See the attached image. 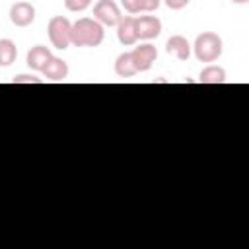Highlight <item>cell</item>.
Masks as SVG:
<instances>
[{
  "instance_id": "9c48e42d",
  "label": "cell",
  "mask_w": 249,
  "mask_h": 249,
  "mask_svg": "<svg viewBox=\"0 0 249 249\" xmlns=\"http://www.w3.org/2000/svg\"><path fill=\"white\" fill-rule=\"evenodd\" d=\"M41 72H43V76H45L47 80H51V82H62V80L68 78L70 68H68V62H66V60H62V58H58V56L53 54Z\"/></svg>"
},
{
  "instance_id": "277c9868",
  "label": "cell",
  "mask_w": 249,
  "mask_h": 249,
  "mask_svg": "<svg viewBox=\"0 0 249 249\" xmlns=\"http://www.w3.org/2000/svg\"><path fill=\"white\" fill-rule=\"evenodd\" d=\"M121 8L113 0H97L93 6V19H97L103 27H117L121 21Z\"/></svg>"
},
{
  "instance_id": "7a4b0ae2",
  "label": "cell",
  "mask_w": 249,
  "mask_h": 249,
  "mask_svg": "<svg viewBox=\"0 0 249 249\" xmlns=\"http://www.w3.org/2000/svg\"><path fill=\"white\" fill-rule=\"evenodd\" d=\"M191 49L198 62H216L224 53V41L214 31H202Z\"/></svg>"
},
{
  "instance_id": "ac0fdd59",
  "label": "cell",
  "mask_w": 249,
  "mask_h": 249,
  "mask_svg": "<svg viewBox=\"0 0 249 249\" xmlns=\"http://www.w3.org/2000/svg\"><path fill=\"white\" fill-rule=\"evenodd\" d=\"M161 0H140V12H156Z\"/></svg>"
},
{
  "instance_id": "8992f818",
  "label": "cell",
  "mask_w": 249,
  "mask_h": 249,
  "mask_svg": "<svg viewBox=\"0 0 249 249\" xmlns=\"http://www.w3.org/2000/svg\"><path fill=\"white\" fill-rule=\"evenodd\" d=\"M10 21L16 27H27L35 21V6L29 2H16L10 8Z\"/></svg>"
},
{
  "instance_id": "4fadbf2b",
  "label": "cell",
  "mask_w": 249,
  "mask_h": 249,
  "mask_svg": "<svg viewBox=\"0 0 249 249\" xmlns=\"http://www.w3.org/2000/svg\"><path fill=\"white\" fill-rule=\"evenodd\" d=\"M115 74L121 76V78H132L134 74H138L130 53H121L117 56V60H115Z\"/></svg>"
},
{
  "instance_id": "2e32d148",
  "label": "cell",
  "mask_w": 249,
  "mask_h": 249,
  "mask_svg": "<svg viewBox=\"0 0 249 249\" xmlns=\"http://www.w3.org/2000/svg\"><path fill=\"white\" fill-rule=\"evenodd\" d=\"M12 82L14 84H43V78H37L35 74H19Z\"/></svg>"
},
{
  "instance_id": "3957f363",
  "label": "cell",
  "mask_w": 249,
  "mask_h": 249,
  "mask_svg": "<svg viewBox=\"0 0 249 249\" xmlns=\"http://www.w3.org/2000/svg\"><path fill=\"white\" fill-rule=\"evenodd\" d=\"M47 33H49V41L54 49L58 51H64L68 49L72 43H70V37H72V21L64 16H53L49 19V25H47Z\"/></svg>"
},
{
  "instance_id": "d6986e66",
  "label": "cell",
  "mask_w": 249,
  "mask_h": 249,
  "mask_svg": "<svg viewBox=\"0 0 249 249\" xmlns=\"http://www.w3.org/2000/svg\"><path fill=\"white\" fill-rule=\"evenodd\" d=\"M169 10H183L191 0H163Z\"/></svg>"
},
{
  "instance_id": "9a60e30c",
  "label": "cell",
  "mask_w": 249,
  "mask_h": 249,
  "mask_svg": "<svg viewBox=\"0 0 249 249\" xmlns=\"http://www.w3.org/2000/svg\"><path fill=\"white\" fill-rule=\"evenodd\" d=\"M93 0H64V6L68 12H84L91 6Z\"/></svg>"
},
{
  "instance_id": "e0dca14e",
  "label": "cell",
  "mask_w": 249,
  "mask_h": 249,
  "mask_svg": "<svg viewBox=\"0 0 249 249\" xmlns=\"http://www.w3.org/2000/svg\"><path fill=\"white\" fill-rule=\"evenodd\" d=\"M121 6L128 14H140V0H121Z\"/></svg>"
},
{
  "instance_id": "ba28073f",
  "label": "cell",
  "mask_w": 249,
  "mask_h": 249,
  "mask_svg": "<svg viewBox=\"0 0 249 249\" xmlns=\"http://www.w3.org/2000/svg\"><path fill=\"white\" fill-rule=\"evenodd\" d=\"M117 39L121 45L130 47L138 41V33H136V18L132 16H123L121 21L117 23Z\"/></svg>"
},
{
  "instance_id": "7c38bea8",
  "label": "cell",
  "mask_w": 249,
  "mask_h": 249,
  "mask_svg": "<svg viewBox=\"0 0 249 249\" xmlns=\"http://www.w3.org/2000/svg\"><path fill=\"white\" fill-rule=\"evenodd\" d=\"M198 82L200 84H224L226 82V70L218 64H208L200 70Z\"/></svg>"
},
{
  "instance_id": "6da1fadb",
  "label": "cell",
  "mask_w": 249,
  "mask_h": 249,
  "mask_svg": "<svg viewBox=\"0 0 249 249\" xmlns=\"http://www.w3.org/2000/svg\"><path fill=\"white\" fill-rule=\"evenodd\" d=\"M105 39V27L93 18H80L72 23L70 43L74 47H99Z\"/></svg>"
},
{
  "instance_id": "5b68a950",
  "label": "cell",
  "mask_w": 249,
  "mask_h": 249,
  "mask_svg": "<svg viewBox=\"0 0 249 249\" xmlns=\"http://www.w3.org/2000/svg\"><path fill=\"white\" fill-rule=\"evenodd\" d=\"M130 56L134 60V66H136V72H148L152 68V64L156 62L158 58V51L154 45L150 43H144V45H138L130 51Z\"/></svg>"
},
{
  "instance_id": "ffe728a7",
  "label": "cell",
  "mask_w": 249,
  "mask_h": 249,
  "mask_svg": "<svg viewBox=\"0 0 249 249\" xmlns=\"http://www.w3.org/2000/svg\"><path fill=\"white\" fill-rule=\"evenodd\" d=\"M230 2H231V4H247L249 0H230Z\"/></svg>"
},
{
  "instance_id": "5bb4252c",
  "label": "cell",
  "mask_w": 249,
  "mask_h": 249,
  "mask_svg": "<svg viewBox=\"0 0 249 249\" xmlns=\"http://www.w3.org/2000/svg\"><path fill=\"white\" fill-rule=\"evenodd\" d=\"M18 58V47L12 39H0V68H8Z\"/></svg>"
},
{
  "instance_id": "30bf717a",
  "label": "cell",
  "mask_w": 249,
  "mask_h": 249,
  "mask_svg": "<svg viewBox=\"0 0 249 249\" xmlns=\"http://www.w3.org/2000/svg\"><path fill=\"white\" fill-rule=\"evenodd\" d=\"M51 56H53V53H51L49 47H45V45H35V47H31V49L27 51L25 62H27V66H29L31 70L41 72V70L45 68V64L49 62Z\"/></svg>"
},
{
  "instance_id": "52a82bcc",
  "label": "cell",
  "mask_w": 249,
  "mask_h": 249,
  "mask_svg": "<svg viewBox=\"0 0 249 249\" xmlns=\"http://www.w3.org/2000/svg\"><path fill=\"white\" fill-rule=\"evenodd\" d=\"M136 33H138V39H142V41H150V39L160 37V33H161L160 18H156V16L136 18Z\"/></svg>"
},
{
  "instance_id": "8fae6325",
  "label": "cell",
  "mask_w": 249,
  "mask_h": 249,
  "mask_svg": "<svg viewBox=\"0 0 249 249\" xmlns=\"http://www.w3.org/2000/svg\"><path fill=\"white\" fill-rule=\"evenodd\" d=\"M165 51L179 60H187L191 56V43L183 35H171L165 43Z\"/></svg>"
}]
</instances>
